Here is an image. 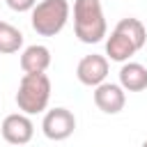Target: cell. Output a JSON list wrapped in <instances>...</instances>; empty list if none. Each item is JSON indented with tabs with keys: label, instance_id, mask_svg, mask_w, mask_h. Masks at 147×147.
<instances>
[{
	"label": "cell",
	"instance_id": "6da1fadb",
	"mask_svg": "<svg viewBox=\"0 0 147 147\" xmlns=\"http://www.w3.org/2000/svg\"><path fill=\"white\" fill-rule=\"evenodd\" d=\"M74 32L83 44H99L108 34L101 0H74Z\"/></svg>",
	"mask_w": 147,
	"mask_h": 147
},
{
	"label": "cell",
	"instance_id": "7a4b0ae2",
	"mask_svg": "<svg viewBox=\"0 0 147 147\" xmlns=\"http://www.w3.org/2000/svg\"><path fill=\"white\" fill-rule=\"evenodd\" d=\"M51 101V78L46 74H23L16 90V106L23 115H39Z\"/></svg>",
	"mask_w": 147,
	"mask_h": 147
},
{
	"label": "cell",
	"instance_id": "3957f363",
	"mask_svg": "<svg viewBox=\"0 0 147 147\" xmlns=\"http://www.w3.org/2000/svg\"><path fill=\"white\" fill-rule=\"evenodd\" d=\"M69 11L71 7L67 0H41L30 11L32 30L41 37H55L64 30L69 21Z\"/></svg>",
	"mask_w": 147,
	"mask_h": 147
},
{
	"label": "cell",
	"instance_id": "277c9868",
	"mask_svg": "<svg viewBox=\"0 0 147 147\" xmlns=\"http://www.w3.org/2000/svg\"><path fill=\"white\" fill-rule=\"evenodd\" d=\"M41 131L48 140H67L74 131H76V115L69 108H51L46 110L44 119H41Z\"/></svg>",
	"mask_w": 147,
	"mask_h": 147
},
{
	"label": "cell",
	"instance_id": "5b68a950",
	"mask_svg": "<svg viewBox=\"0 0 147 147\" xmlns=\"http://www.w3.org/2000/svg\"><path fill=\"white\" fill-rule=\"evenodd\" d=\"M0 133L5 138V142L9 145H16V147H23L32 140L34 136V124L30 119V115H23V113H11L2 119L0 124Z\"/></svg>",
	"mask_w": 147,
	"mask_h": 147
},
{
	"label": "cell",
	"instance_id": "8992f818",
	"mask_svg": "<svg viewBox=\"0 0 147 147\" xmlns=\"http://www.w3.org/2000/svg\"><path fill=\"white\" fill-rule=\"evenodd\" d=\"M76 78L87 87H96V85L106 83V78H108V57L96 55V53L85 55L76 67Z\"/></svg>",
	"mask_w": 147,
	"mask_h": 147
},
{
	"label": "cell",
	"instance_id": "52a82bcc",
	"mask_svg": "<svg viewBox=\"0 0 147 147\" xmlns=\"http://www.w3.org/2000/svg\"><path fill=\"white\" fill-rule=\"evenodd\" d=\"M126 92L119 87V83H101L94 87V106L106 115H117L124 110Z\"/></svg>",
	"mask_w": 147,
	"mask_h": 147
},
{
	"label": "cell",
	"instance_id": "ba28073f",
	"mask_svg": "<svg viewBox=\"0 0 147 147\" xmlns=\"http://www.w3.org/2000/svg\"><path fill=\"white\" fill-rule=\"evenodd\" d=\"M51 67V48L44 44L25 46L21 53V69L23 74H46Z\"/></svg>",
	"mask_w": 147,
	"mask_h": 147
},
{
	"label": "cell",
	"instance_id": "9c48e42d",
	"mask_svg": "<svg viewBox=\"0 0 147 147\" xmlns=\"http://www.w3.org/2000/svg\"><path fill=\"white\" fill-rule=\"evenodd\" d=\"M119 87L124 92L147 90V67L140 62H124L119 69Z\"/></svg>",
	"mask_w": 147,
	"mask_h": 147
},
{
	"label": "cell",
	"instance_id": "30bf717a",
	"mask_svg": "<svg viewBox=\"0 0 147 147\" xmlns=\"http://www.w3.org/2000/svg\"><path fill=\"white\" fill-rule=\"evenodd\" d=\"M138 53V46L124 34V32H119V30H113L110 32V37L106 39V55L113 60V62H129V57L131 55H136Z\"/></svg>",
	"mask_w": 147,
	"mask_h": 147
},
{
	"label": "cell",
	"instance_id": "8fae6325",
	"mask_svg": "<svg viewBox=\"0 0 147 147\" xmlns=\"http://www.w3.org/2000/svg\"><path fill=\"white\" fill-rule=\"evenodd\" d=\"M23 48V32L7 23V21H0V55H11V53H18Z\"/></svg>",
	"mask_w": 147,
	"mask_h": 147
},
{
	"label": "cell",
	"instance_id": "7c38bea8",
	"mask_svg": "<svg viewBox=\"0 0 147 147\" xmlns=\"http://www.w3.org/2000/svg\"><path fill=\"white\" fill-rule=\"evenodd\" d=\"M115 30H119V32H124L136 46H138V51L147 44V30H145V25L138 21V18H133V16H129V18H122L117 25H115Z\"/></svg>",
	"mask_w": 147,
	"mask_h": 147
},
{
	"label": "cell",
	"instance_id": "4fadbf2b",
	"mask_svg": "<svg viewBox=\"0 0 147 147\" xmlns=\"http://www.w3.org/2000/svg\"><path fill=\"white\" fill-rule=\"evenodd\" d=\"M5 2H7V7H9L11 11H18V14L32 11L34 5H37V0H5Z\"/></svg>",
	"mask_w": 147,
	"mask_h": 147
},
{
	"label": "cell",
	"instance_id": "5bb4252c",
	"mask_svg": "<svg viewBox=\"0 0 147 147\" xmlns=\"http://www.w3.org/2000/svg\"><path fill=\"white\" fill-rule=\"evenodd\" d=\"M142 147H147V140H145V142H142Z\"/></svg>",
	"mask_w": 147,
	"mask_h": 147
}]
</instances>
